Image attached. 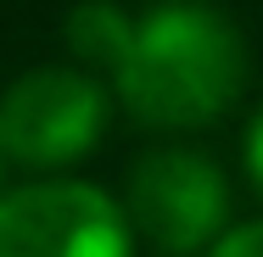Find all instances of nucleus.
<instances>
[{
  "instance_id": "nucleus-7",
  "label": "nucleus",
  "mask_w": 263,
  "mask_h": 257,
  "mask_svg": "<svg viewBox=\"0 0 263 257\" xmlns=\"http://www.w3.org/2000/svg\"><path fill=\"white\" fill-rule=\"evenodd\" d=\"M247 179L258 185V196H263V106H258V117H252V129H247Z\"/></svg>"
},
{
  "instance_id": "nucleus-8",
  "label": "nucleus",
  "mask_w": 263,
  "mask_h": 257,
  "mask_svg": "<svg viewBox=\"0 0 263 257\" xmlns=\"http://www.w3.org/2000/svg\"><path fill=\"white\" fill-rule=\"evenodd\" d=\"M0 173H6V151H0Z\"/></svg>"
},
{
  "instance_id": "nucleus-2",
  "label": "nucleus",
  "mask_w": 263,
  "mask_h": 257,
  "mask_svg": "<svg viewBox=\"0 0 263 257\" xmlns=\"http://www.w3.org/2000/svg\"><path fill=\"white\" fill-rule=\"evenodd\" d=\"M106 134V90L79 67H34L0 95V151L17 168H67Z\"/></svg>"
},
{
  "instance_id": "nucleus-6",
  "label": "nucleus",
  "mask_w": 263,
  "mask_h": 257,
  "mask_svg": "<svg viewBox=\"0 0 263 257\" xmlns=\"http://www.w3.org/2000/svg\"><path fill=\"white\" fill-rule=\"evenodd\" d=\"M208 257H263V218L224 229V235L208 246Z\"/></svg>"
},
{
  "instance_id": "nucleus-4",
  "label": "nucleus",
  "mask_w": 263,
  "mask_h": 257,
  "mask_svg": "<svg viewBox=\"0 0 263 257\" xmlns=\"http://www.w3.org/2000/svg\"><path fill=\"white\" fill-rule=\"evenodd\" d=\"M129 224L168 257H191L230 224V185L196 151H152L129 173Z\"/></svg>"
},
{
  "instance_id": "nucleus-5",
  "label": "nucleus",
  "mask_w": 263,
  "mask_h": 257,
  "mask_svg": "<svg viewBox=\"0 0 263 257\" xmlns=\"http://www.w3.org/2000/svg\"><path fill=\"white\" fill-rule=\"evenodd\" d=\"M129 17L118 11V6H106V0H84L73 17H67V45L84 56L90 67H118V56H123V45H129Z\"/></svg>"
},
{
  "instance_id": "nucleus-1",
  "label": "nucleus",
  "mask_w": 263,
  "mask_h": 257,
  "mask_svg": "<svg viewBox=\"0 0 263 257\" xmlns=\"http://www.w3.org/2000/svg\"><path fill=\"white\" fill-rule=\"evenodd\" d=\"M112 78L140 129H208L247 90V45L224 11L168 0L129 28Z\"/></svg>"
},
{
  "instance_id": "nucleus-3",
  "label": "nucleus",
  "mask_w": 263,
  "mask_h": 257,
  "mask_svg": "<svg viewBox=\"0 0 263 257\" xmlns=\"http://www.w3.org/2000/svg\"><path fill=\"white\" fill-rule=\"evenodd\" d=\"M129 212L84 179H40L0 196V257H129Z\"/></svg>"
}]
</instances>
